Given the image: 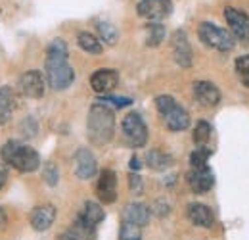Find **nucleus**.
I'll use <instances>...</instances> for the list:
<instances>
[{
	"mask_svg": "<svg viewBox=\"0 0 249 240\" xmlns=\"http://www.w3.org/2000/svg\"><path fill=\"white\" fill-rule=\"evenodd\" d=\"M115 133V114L109 106L96 102L89 110L87 120V137L96 146H104L113 139Z\"/></svg>",
	"mask_w": 249,
	"mask_h": 240,
	"instance_id": "f257e3e1",
	"label": "nucleus"
},
{
	"mask_svg": "<svg viewBox=\"0 0 249 240\" xmlns=\"http://www.w3.org/2000/svg\"><path fill=\"white\" fill-rule=\"evenodd\" d=\"M0 158H2L4 163L12 165L19 173H33L40 167L38 152L31 146H27V144H21L19 140L4 142L2 148H0Z\"/></svg>",
	"mask_w": 249,
	"mask_h": 240,
	"instance_id": "f03ea898",
	"label": "nucleus"
},
{
	"mask_svg": "<svg viewBox=\"0 0 249 240\" xmlns=\"http://www.w3.org/2000/svg\"><path fill=\"white\" fill-rule=\"evenodd\" d=\"M156 108L157 112H159V116L163 118L169 131L178 133V131H186L188 127H190V114L173 96L159 94L156 98Z\"/></svg>",
	"mask_w": 249,
	"mask_h": 240,
	"instance_id": "7ed1b4c3",
	"label": "nucleus"
},
{
	"mask_svg": "<svg viewBox=\"0 0 249 240\" xmlns=\"http://www.w3.org/2000/svg\"><path fill=\"white\" fill-rule=\"evenodd\" d=\"M44 75H46V83L52 90L69 89L75 81V69L69 65V61L65 58H46Z\"/></svg>",
	"mask_w": 249,
	"mask_h": 240,
	"instance_id": "20e7f679",
	"label": "nucleus"
},
{
	"mask_svg": "<svg viewBox=\"0 0 249 240\" xmlns=\"http://www.w3.org/2000/svg\"><path fill=\"white\" fill-rule=\"evenodd\" d=\"M197 37H199V40L205 46L215 48L218 52H230L236 46V40H234L232 33L222 29V27H218L217 23H211V21H201L199 23Z\"/></svg>",
	"mask_w": 249,
	"mask_h": 240,
	"instance_id": "39448f33",
	"label": "nucleus"
},
{
	"mask_svg": "<svg viewBox=\"0 0 249 240\" xmlns=\"http://www.w3.org/2000/svg\"><path fill=\"white\" fill-rule=\"evenodd\" d=\"M121 131H123L124 140L132 148H142L148 142V127L140 118V114L136 112H130L124 116L121 121Z\"/></svg>",
	"mask_w": 249,
	"mask_h": 240,
	"instance_id": "423d86ee",
	"label": "nucleus"
},
{
	"mask_svg": "<svg viewBox=\"0 0 249 240\" xmlns=\"http://www.w3.org/2000/svg\"><path fill=\"white\" fill-rule=\"evenodd\" d=\"M224 20L230 27V33L236 40L244 42L246 46H249V18L246 12L238 10V8H232V6H226L224 8Z\"/></svg>",
	"mask_w": 249,
	"mask_h": 240,
	"instance_id": "0eeeda50",
	"label": "nucleus"
},
{
	"mask_svg": "<svg viewBox=\"0 0 249 240\" xmlns=\"http://www.w3.org/2000/svg\"><path fill=\"white\" fill-rule=\"evenodd\" d=\"M138 16L148 20V21H163L173 14V2L171 0H140L138 6Z\"/></svg>",
	"mask_w": 249,
	"mask_h": 240,
	"instance_id": "6e6552de",
	"label": "nucleus"
},
{
	"mask_svg": "<svg viewBox=\"0 0 249 240\" xmlns=\"http://www.w3.org/2000/svg\"><path fill=\"white\" fill-rule=\"evenodd\" d=\"M18 89L23 96L27 98H42L44 96V90H46V79L40 71L36 69H29L25 71L23 75H19L18 79Z\"/></svg>",
	"mask_w": 249,
	"mask_h": 240,
	"instance_id": "1a4fd4ad",
	"label": "nucleus"
},
{
	"mask_svg": "<svg viewBox=\"0 0 249 240\" xmlns=\"http://www.w3.org/2000/svg\"><path fill=\"white\" fill-rule=\"evenodd\" d=\"M96 194L102 204H113L117 200V173L113 169H102L96 182Z\"/></svg>",
	"mask_w": 249,
	"mask_h": 240,
	"instance_id": "9d476101",
	"label": "nucleus"
},
{
	"mask_svg": "<svg viewBox=\"0 0 249 240\" xmlns=\"http://www.w3.org/2000/svg\"><path fill=\"white\" fill-rule=\"evenodd\" d=\"M171 50H173V58L180 67H190L194 61V52L188 40V35L184 29H177L171 35Z\"/></svg>",
	"mask_w": 249,
	"mask_h": 240,
	"instance_id": "9b49d317",
	"label": "nucleus"
},
{
	"mask_svg": "<svg viewBox=\"0 0 249 240\" xmlns=\"http://www.w3.org/2000/svg\"><path fill=\"white\" fill-rule=\"evenodd\" d=\"M73 171H75V177L81 180L92 179L94 175L98 173V161H96L94 154L89 148H79V150L75 152Z\"/></svg>",
	"mask_w": 249,
	"mask_h": 240,
	"instance_id": "f8f14e48",
	"label": "nucleus"
},
{
	"mask_svg": "<svg viewBox=\"0 0 249 240\" xmlns=\"http://www.w3.org/2000/svg\"><path fill=\"white\" fill-rule=\"evenodd\" d=\"M117 85H119V71L117 69L102 67V69H96L90 75V87L100 96L109 94Z\"/></svg>",
	"mask_w": 249,
	"mask_h": 240,
	"instance_id": "ddd939ff",
	"label": "nucleus"
},
{
	"mask_svg": "<svg viewBox=\"0 0 249 240\" xmlns=\"http://www.w3.org/2000/svg\"><path fill=\"white\" fill-rule=\"evenodd\" d=\"M186 182L194 194H205L215 186V173L209 165L199 169H190L186 173Z\"/></svg>",
	"mask_w": 249,
	"mask_h": 240,
	"instance_id": "4468645a",
	"label": "nucleus"
},
{
	"mask_svg": "<svg viewBox=\"0 0 249 240\" xmlns=\"http://www.w3.org/2000/svg\"><path fill=\"white\" fill-rule=\"evenodd\" d=\"M194 98L201 108H215L220 102V90L211 81H196L194 83Z\"/></svg>",
	"mask_w": 249,
	"mask_h": 240,
	"instance_id": "2eb2a0df",
	"label": "nucleus"
},
{
	"mask_svg": "<svg viewBox=\"0 0 249 240\" xmlns=\"http://www.w3.org/2000/svg\"><path fill=\"white\" fill-rule=\"evenodd\" d=\"M56 221V208L52 204H42V206H36L35 210L29 213V223L35 231L38 233H44L48 231Z\"/></svg>",
	"mask_w": 249,
	"mask_h": 240,
	"instance_id": "dca6fc26",
	"label": "nucleus"
},
{
	"mask_svg": "<svg viewBox=\"0 0 249 240\" xmlns=\"http://www.w3.org/2000/svg\"><path fill=\"white\" fill-rule=\"evenodd\" d=\"M186 215H188V219H190L192 225L201 227V229H211L213 223H215L213 210H211L209 206H205V204H199V202H192V204H188Z\"/></svg>",
	"mask_w": 249,
	"mask_h": 240,
	"instance_id": "f3484780",
	"label": "nucleus"
},
{
	"mask_svg": "<svg viewBox=\"0 0 249 240\" xmlns=\"http://www.w3.org/2000/svg\"><path fill=\"white\" fill-rule=\"evenodd\" d=\"M96 239V229L87 225L83 219L75 217L73 225L69 229L62 231L58 235V240H94Z\"/></svg>",
	"mask_w": 249,
	"mask_h": 240,
	"instance_id": "a211bd4d",
	"label": "nucleus"
},
{
	"mask_svg": "<svg viewBox=\"0 0 249 240\" xmlns=\"http://www.w3.org/2000/svg\"><path fill=\"white\" fill-rule=\"evenodd\" d=\"M121 221L134 223L138 227H144L150 221V208L146 204H140V202H130V204H126L123 208Z\"/></svg>",
	"mask_w": 249,
	"mask_h": 240,
	"instance_id": "6ab92c4d",
	"label": "nucleus"
},
{
	"mask_svg": "<svg viewBox=\"0 0 249 240\" xmlns=\"http://www.w3.org/2000/svg\"><path fill=\"white\" fill-rule=\"evenodd\" d=\"M77 217L83 219L87 225H90V227L96 229V227L106 219V211H104V208H102L98 202L89 200V202H85V206H83L81 211L77 213Z\"/></svg>",
	"mask_w": 249,
	"mask_h": 240,
	"instance_id": "aec40b11",
	"label": "nucleus"
},
{
	"mask_svg": "<svg viewBox=\"0 0 249 240\" xmlns=\"http://www.w3.org/2000/svg\"><path fill=\"white\" fill-rule=\"evenodd\" d=\"M14 112H16V94L12 87H2L0 89V125L10 123Z\"/></svg>",
	"mask_w": 249,
	"mask_h": 240,
	"instance_id": "412c9836",
	"label": "nucleus"
},
{
	"mask_svg": "<svg viewBox=\"0 0 249 240\" xmlns=\"http://www.w3.org/2000/svg\"><path fill=\"white\" fill-rule=\"evenodd\" d=\"M173 156L169 152H163L159 148H152V150L146 152V165L154 171H165L173 165Z\"/></svg>",
	"mask_w": 249,
	"mask_h": 240,
	"instance_id": "4be33fe9",
	"label": "nucleus"
},
{
	"mask_svg": "<svg viewBox=\"0 0 249 240\" xmlns=\"http://www.w3.org/2000/svg\"><path fill=\"white\" fill-rule=\"evenodd\" d=\"M77 44H79V48H83L89 54H102V50H104L102 40L96 35L89 33V31H81L77 35Z\"/></svg>",
	"mask_w": 249,
	"mask_h": 240,
	"instance_id": "5701e85b",
	"label": "nucleus"
},
{
	"mask_svg": "<svg viewBox=\"0 0 249 240\" xmlns=\"http://www.w3.org/2000/svg\"><path fill=\"white\" fill-rule=\"evenodd\" d=\"M165 35H167V31H165V25H163V23H159V21H150V23L146 25V46H150V48L159 46V44L165 40Z\"/></svg>",
	"mask_w": 249,
	"mask_h": 240,
	"instance_id": "b1692460",
	"label": "nucleus"
},
{
	"mask_svg": "<svg viewBox=\"0 0 249 240\" xmlns=\"http://www.w3.org/2000/svg\"><path fill=\"white\" fill-rule=\"evenodd\" d=\"M96 29H98V37H100V40H104L106 44H115V42L119 40V31H117V27H115L111 21L98 20Z\"/></svg>",
	"mask_w": 249,
	"mask_h": 240,
	"instance_id": "393cba45",
	"label": "nucleus"
},
{
	"mask_svg": "<svg viewBox=\"0 0 249 240\" xmlns=\"http://www.w3.org/2000/svg\"><path fill=\"white\" fill-rule=\"evenodd\" d=\"M192 139L196 146H207V142L211 140V125L207 121H197L194 127Z\"/></svg>",
	"mask_w": 249,
	"mask_h": 240,
	"instance_id": "a878e982",
	"label": "nucleus"
},
{
	"mask_svg": "<svg viewBox=\"0 0 249 240\" xmlns=\"http://www.w3.org/2000/svg\"><path fill=\"white\" fill-rule=\"evenodd\" d=\"M211 158V150L207 146H197L196 150L190 154V165L192 169H199V167H205L207 161Z\"/></svg>",
	"mask_w": 249,
	"mask_h": 240,
	"instance_id": "bb28decb",
	"label": "nucleus"
},
{
	"mask_svg": "<svg viewBox=\"0 0 249 240\" xmlns=\"http://www.w3.org/2000/svg\"><path fill=\"white\" fill-rule=\"evenodd\" d=\"M67 56H69V48L63 39H54L46 46V58H65L67 60Z\"/></svg>",
	"mask_w": 249,
	"mask_h": 240,
	"instance_id": "cd10ccee",
	"label": "nucleus"
},
{
	"mask_svg": "<svg viewBox=\"0 0 249 240\" xmlns=\"http://www.w3.org/2000/svg\"><path fill=\"white\" fill-rule=\"evenodd\" d=\"M234 67H236V75H238V79L242 81V85H244L246 89H249V54L238 56Z\"/></svg>",
	"mask_w": 249,
	"mask_h": 240,
	"instance_id": "c85d7f7f",
	"label": "nucleus"
},
{
	"mask_svg": "<svg viewBox=\"0 0 249 240\" xmlns=\"http://www.w3.org/2000/svg\"><path fill=\"white\" fill-rule=\"evenodd\" d=\"M119 240H142V227H138V225H134V223L121 221V227H119Z\"/></svg>",
	"mask_w": 249,
	"mask_h": 240,
	"instance_id": "c756f323",
	"label": "nucleus"
},
{
	"mask_svg": "<svg viewBox=\"0 0 249 240\" xmlns=\"http://www.w3.org/2000/svg\"><path fill=\"white\" fill-rule=\"evenodd\" d=\"M42 179L48 186H56L60 182V169L54 161H46L42 165Z\"/></svg>",
	"mask_w": 249,
	"mask_h": 240,
	"instance_id": "7c9ffc66",
	"label": "nucleus"
},
{
	"mask_svg": "<svg viewBox=\"0 0 249 240\" xmlns=\"http://www.w3.org/2000/svg\"><path fill=\"white\" fill-rule=\"evenodd\" d=\"M96 102H102V104H111L113 108H126V106H130L132 104V100L130 98H126V96H111V94H104V96H100Z\"/></svg>",
	"mask_w": 249,
	"mask_h": 240,
	"instance_id": "2f4dec72",
	"label": "nucleus"
},
{
	"mask_svg": "<svg viewBox=\"0 0 249 240\" xmlns=\"http://www.w3.org/2000/svg\"><path fill=\"white\" fill-rule=\"evenodd\" d=\"M128 188L134 196H140L142 190H144V182H142V177L138 173H130L128 175Z\"/></svg>",
	"mask_w": 249,
	"mask_h": 240,
	"instance_id": "473e14b6",
	"label": "nucleus"
},
{
	"mask_svg": "<svg viewBox=\"0 0 249 240\" xmlns=\"http://www.w3.org/2000/svg\"><path fill=\"white\" fill-rule=\"evenodd\" d=\"M150 213H156L157 217H167V215L171 213V206H169V202H165V200H156L154 206H152V210H150Z\"/></svg>",
	"mask_w": 249,
	"mask_h": 240,
	"instance_id": "72a5a7b5",
	"label": "nucleus"
},
{
	"mask_svg": "<svg viewBox=\"0 0 249 240\" xmlns=\"http://www.w3.org/2000/svg\"><path fill=\"white\" fill-rule=\"evenodd\" d=\"M21 131H23V135H25V137H35V135H36V131H38V125H36L31 118H27V120L23 121V125H21Z\"/></svg>",
	"mask_w": 249,
	"mask_h": 240,
	"instance_id": "f704fd0d",
	"label": "nucleus"
},
{
	"mask_svg": "<svg viewBox=\"0 0 249 240\" xmlns=\"http://www.w3.org/2000/svg\"><path fill=\"white\" fill-rule=\"evenodd\" d=\"M128 165H130V169H132V171H138V169L142 167V163H140V160H138L136 156H132V158H130V163H128Z\"/></svg>",
	"mask_w": 249,
	"mask_h": 240,
	"instance_id": "c9c22d12",
	"label": "nucleus"
},
{
	"mask_svg": "<svg viewBox=\"0 0 249 240\" xmlns=\"http://www.w3.org/2000/svg\"><path fill=\"white\" fill-rule=\"evenodd\" d=\"M6 184V171L0 167V190H2V186Z\"/></svg>",
	"mask_w": 249,
	"mask_h": 240,
	"instance_id": "e433bc0d",
	"label": "nucleus"
},
{
	"mask_svg": "<svg viewBox=\"0 0 249 240\" xmlns=\"http://www.w3.org/2000/svg\"><path fill=\"white\" fill-rule=\"evenodd\" d=\"M6 221H8V219H6V213H4V210L0 208V229L6 225Z\"/></svg>",
	"mask_w": 249,
	"mask_h": 240,
	"instance_id": "4c0bfd02",
	"label": "nucleus"
}]
</instances>
